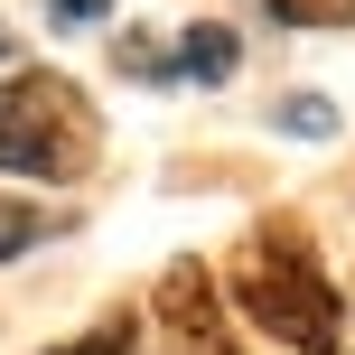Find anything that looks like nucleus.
I'll list each match as a JSON object with an SVG mask.
<instances>
[{"label":"nucleus","mask_w":355,"mask_h":355,"mask_svg":"<svg viewBox=\"0 0 355 355\" xmlns=\"http://www.w3.org/2000/svg\"><path fill=\"white\" fill-rule=\"evenodd\" d=\"M225 281H234V309H243L271 346H290V355H337L346 346V300L318 271V252L300 243V225L271 215L262 234H243Z\"/></svg>","instance_id":"f257e3e1"},{"label":"nucleus","mask_w":355,"mask_h":355,"mask_svg":"<svg viewBox=\"0 0 355 355\" xmlns=\"http://www.w3.org/2000/svg\"><path fill=\"white\" fill-rule=\"evenodd\" d=\"M94 150H103V122H94L85 85L56 66H19L10 85H0V178H47V187H66V178L94 168Z\"/></svg>","instance_id":"f03ea898"},{"label":"nucleus","mask_w":355,"mask_h":355,"mask_svg":"<svg viewBox=\"0 0 355 355\" xmlns=\"http://www.w3.org/2000/svg\"><path fill=\"white\" fill-rule=\"evenodd\" d=\"M150 309H159L168 355H234V318H225V300H215V271L206 262H168Z\"/></svg>","instance_id":"7ed1b4c3"},{"label":"nucleus","mask_w":355,"mask_h":355,"mask_svg":"<svg viewBox=\"0 0 355 355\" xmlns=\"http://www.w3.org/2000/svg\"><path fill=\"white\" fill-rule=\"evenodd\" d=\"M168 66H178V85H225V75L243 66V37H234L225 19H196V28L168 47Z\"/></svg>","instance_id":"20e7f679"},{"label":"nucleus","mask_w":355,"mask_h":355,"mask_svg":"<svg viewBox=\"0 0 355 355\" xmlns=\"http://www.w3.org/2000/svg\"><path fill=\"white\" fill-rule=\"evenodd\" d=\"M47 234H66V215H47V206H28V196H10V206H0V262L37 252Z\"/></svg>","instance_id":"39448f33"},{"label":"nucleus","mask_w":355,"mask_h":355,"mask_svg":"<svg viewBox=\"0 0 355 355\" xmlns=\"http://www.w3.org/2000/svg\"><path fill=\"white\" fill-rule=\"evenodd\" d=\"M112 66H122V75H141V85H178L168 47H159V37H141V28H131V37H112Z\"/></svg>","instance_id":"423d86ee"},{"label":"nucleus","mask_w":355,"mask_h":355,"mask_svg":"<svg viewBox=\"0 0 355 355\" xmlns=\"http://www.w3.org/2000/svg\"><path fill=\"white\" fill-rule=\"evenodd\" d=\"M281 28H355V0H262Z\"/></svg>","instance_id":"0eeeda50"},{"label":"nucleus","mask_w":355,"mask_h":355,"mask_svg":"<svg viewBox=\"0 0 355 355\" xmlns=\"http://www.w3.org/2000/svg\"><path fill=\"white\" fill-rule=\"evenodd\" d=\"M131 337H141V318H103V327H85V337H66L47 355H131Z\"/></svg>","instance_id":"6e6552de"},{"label":"nucleus","mask_w":355,"mask_h":355,"mask_svg":"<svg viewBox=\"0 0 355 355\" xmlns=\"http://www.w3.org/2000/svg\"><path fill=\"white\" fill-rule=\"evenodd\" d=\"M271 122H281V131H300V141H327V131H337V103H318V94H290Z\"/></svg>","instance_id":"1a4fd4ad"},{"label":"nucleus","mask_w":355,"mask_h":355,"mask_svg":"<svg viewBox=\"0 0 355 355\" xmlns=\"http://www.w3.org/2000/svg\"><path fill=\"white\" fill-rule=\"evenodd\" d=\"M103 10H112V0H47V19H56V28H94Z\"/></svg>","instance_id":"9d476101"},{"label":"nucleus","mask_w":355,"mask_h":355,"mask_svg":"<svg viewBox=\"0 0 355 355\" xmlns=\"http://www.w3.org/2000/svg\"><path fill=\"white\" fill-rule=\"evenodd\" d=\"M0 66H10V19H0Z\"/></svg>","instance_id":"9b49d317"}]
</instances>
